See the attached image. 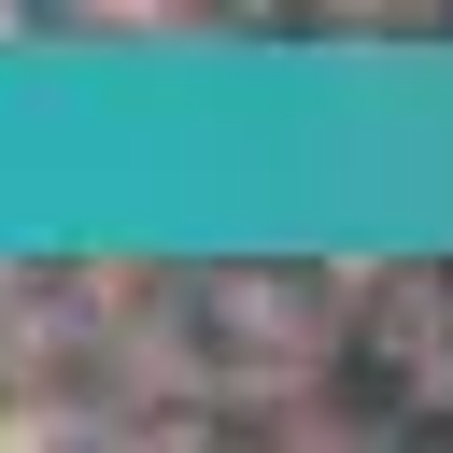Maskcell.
I'll list each match as a JSON object with an SVG mask.
<instances>
[]
</instances>
